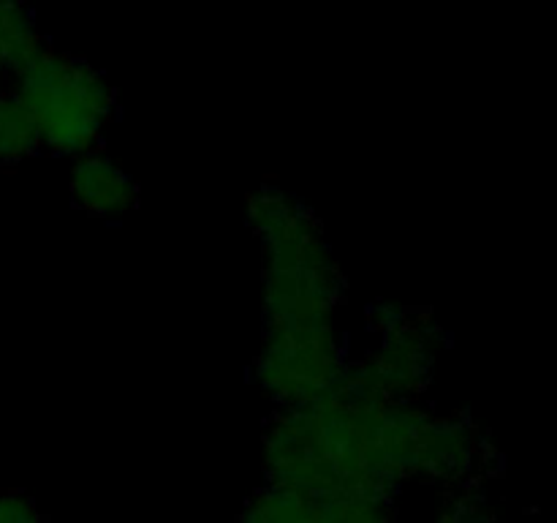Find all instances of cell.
<instances>
[{"instance_id": "cell-12", "label": "cell", "mask_w": 557, "mask_h": 523, "mask_svg": "<svg viewBox=\"0 0 557 523\" xmlns=\"http://www.w3.org/2000/svg\"><path fill=\"white\" fill-rule=\"evenodd\" d=\"M3 76H5V71H3V65H0V87H3Z\"/></svg>"}, {"instance_id": "cell-3", "label": "cell", "mask_w": 557, "mask_h": 523, "mask_svg": "<svg viewBox=\"0 0 557 523\" xmlns=\"http://www.w3.org/2000/svg\"><path fill=\"white\" fill-rule=\"evenodd\" d=\"M11 76V93L30 114L41 147L71 158L98 150L117 96L96 65L44 44Z\"/></svg>"}, {"instance_id": "cell-2", "label": "cell", "mask_w": 557, "mask_h": 523, "mask_svg": "<svg viewBox=\"0 0 557 523\" xmlns=\"http://www.w3.org/2000/svg\"><path fill=\"white\" fill-rule=\"evenodd\" d=\"M248 221L264 245L267 321L332 319L346 283L315 212L281 185H261Z\"/></svg>"}, {"instance_id": "cell-8", "label": "cell", "mask_w": 557, "mask_h": 523, "mask_svg": "<svg viewBox=\"0 0 557 523\" xmlns=\"http://www.w3.org/2000/svg\"><path fill=\"white\" fill-rule=\"evenodd\" d=\"M234 523H326L324 501L281 485H267L245 501Z\"/></svg>"}, {"instance_id": "cell-10", "label": "cell", "mask_w": 557, "mask_h": 523, "mask_svg": "<svg viewBox=\"0 0 557 523\" xmlns=\"http://www.w3.org/2000/svg\"><path fill=\"white\" fill-rule=\"evenodd\" d=\"M41 150L36 125L30 114L11 93V87H0V163H20Z\"/></svg>"}, {"instance_id": "cell-4", "label": "cell", "mask_w": 557, "mask_h": 523, "mask_svg": "<svg viewBox=\"0 0 557 523\" xmlns=\"http://www.w3.org/2000/svg\"><path fill=\"white\" fill-rule=\"evenodd\" d=\"M346 370L348 360L332 319L267 321L253 376L281 409L332 396Z\"/></svg>"}, {"instance_id": "cell-5", "label": "cell", "mask_w": 557, "mask_h": 523, "mask_svg": "<svg viewBox=\"0 0 557 523\" xmlns=\"http://www.w3.org/2000/svg\"><path fill=\"white\" fill-rule=\"evenodd\" d=\"M370 321L381 341L368 357L348 363V376L381 401L411 403L433 376L441 327L395 303L373 305Z\"/></svg>"}, {"instance_id": "cell-6", "label": "cell", "mask_w": 557, "mask_h": 523, "mask_svg": "<svg viewBox=\"0 0 557 523\" xmlns=\"http://www.w3.org/2000/svg\"><path fill=\"white\" fill-rule=\"evenodd\" d=\"M484 463V441L471 419L460 414H428L419 445V477L471 488V477H476Z\"/></svg>"}, {"instance_id": "cell-1", "label": "cell", "mask_w": 557, "mask_h": 523, "mask_svg": "<svg viewBox=\"0 0 557 523\" xmlns=\"http://www.w3.org/2000/svg\"><path fill=\"white\" fill-rule=\"evenodd\" d=\"M428 409L381 401L348 376L321 401L286 406L264 434L270 485L319 501L373 496L392 501L419 477Z\"/></svg>"}, {"instance_id": "cell-7", "label": "cell", "mask_w": 557, "mask_h": 523, "mask_svg": "<svg viewBox=\"0 0 557 523\" xmlns=\"http://www.w3.org/2000/svg\"><path fill=\"white\" fill-rule=\"evenodd\" d=\"M69 194L79 210L101 218L123 216L139 202L131 174L103 150H90L71 161Z\"/></svg>"}, {"instance_id": "cell-9", "label": "cell", "mask_w": 557, "mask_h": 523, "mask_svg": "<svg viewBox=\"0 0 557 523\" xmlns=\"http://www.w3.org/2000/svg\"><path fill=\"white\" fill-rule=\"evenodd\" d=\"M47 41L38 31L33 11L11 0H0V65L5 74H14Z\"/></svg>"}, {"instance_id": "cell-11", "label": "cell", "mask_w": 557, "mask_h": 523, "mask_svg": "<svg viewBox=\"0 0 557 523\" xmlns=\"http://www.w3.org/2000/svg\"><path fill=\"white\" fill-rule=\"evenodd\" d=\"M0 523H49L22 490H0Z\"/></svg>"}]
</instances>
